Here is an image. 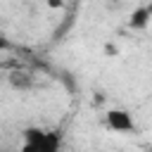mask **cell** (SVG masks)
Here are the masks:
<instances>
[{
    "label": "cell",
    "instance_id": "6da1fadb",
    "mask_svg": "<svg viewBox=\"0 0 152 152\" xmlns=\"http://www.w3.org/2000/svg\"><path fill=\"white\" fill-rule=\"evenodd\" d=\"M19 152H62V135L57 131H43L31 126L21 133Z\"/></svg>",
    "mask_w": 152,
    "mask_h": 152
},
{
    "label": "cell",
    "instance_id": "7a4b0ae2",
    "mask_svg": "<svg viewBox=\"0 0 152 152\" xmlns=\"http://www.w3.org/2000/svg\"><path fill=\"white\" fill-rule=\"evenodd\" d=\"M107 126L116 133H131L135 131V121L126 109H109L107 112Z\"/></svg>",
    "mask_w": 152,
    "mask_h": 152
},
{
    "label": "cell",
    "instance_id": "3957f363",
    "mask_svg": "<svg viewBox=\"0 0 152 152\" xmlns=\"http://www.w3.org/2000/svg\"><path fill=\"white\" fill-rule=\"evenodd\" d=\"M7 81H10V86H12L14 90H31V88L36 86V78L31 76V71H24V69L10 71Z\"/></svg>",
    "mask_w": 152,
    "mask_h": 152
},
{
    "label": "cell",
    "instance_id": "277c9868",
    "mask_svg": "<svg viewBox=\"0 0 152 152\" xmlns=\"http://www.w3.org/2000/svg\"><path fill=\"white\" fill-rule=\"evenodd\" d=\"M150 19H152V10L150 7H138V10L131 12L128 24H131V28H145L150 24Z\"/></svg>",
    "mask_w": 152,
    "mask_h": 152
},
{
    "label": "cell",
    "instance_id": "5b68a950",
    "mask_svg": "<svg viewBox=\"0 0 152 152\" xmlns=\"http://www.w3.org/2000/svg\"><path fill=\"white\" fill-rule=\"evenodd\" d=\"M50 7H62V0H48Z\"/></svg>",
    "mask_w": 152,
    "mask_h": 152
},
{
    "label": "cell",
    "instance_id": "8992f818",
    "mask_svg": "<svg viewBox=\"0 0 152 152\" xmlns=\"http://www.w3.org/2000/svg\"><path fill=\"white\" fill-rule=\"evenodd\" d=\"M7 45H10V43H7L5 38H0V48H7Z\"/></svg>",
    "mask_w": 152,
    "mask_h": 152
}]
</instances>
